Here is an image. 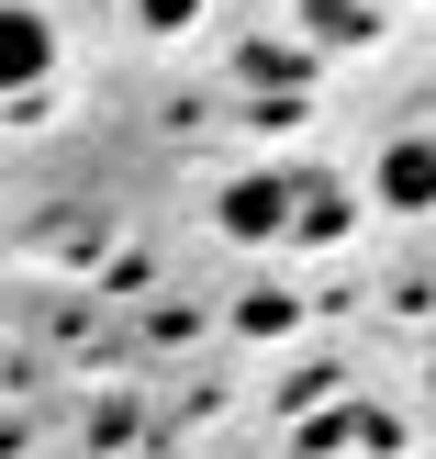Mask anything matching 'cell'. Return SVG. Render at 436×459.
Masks as SVG:
<instances>
[{
    "label": "cell",
    "instance_id": "cell-3",
    "mask_svg": "<svg viewBox=\"0 0 436 459\" xmlns=\"http://www.w3.org/2000/svg\"><path fill=\"white\" fill-rule=\"evenodd\" d=\"M380 202H392V213H425L436 202V146L425 134H403V146L380 157Z\"/></svg>",
    "mask_w": 436,
    "mask_h": 459
},
{
    "label": "cell",
    "instance_id": "cell-2",
    "mask_svg": "<svg viewBox=\"0 0 436 459\" xmlns=\"http://www.w3.org/2000/svg\"><path fill=\"white\" fill-rule=\"evenodd\" d=\"M45 67H56V22H45L34 0H12V12H0V79H12V90H45Z\"/></svg>",
    "mask_w": 436,
    "mask_h": 459
},
{
    "label": "cell",
    "instance_id": "cell-4",
    "mask_svg": "<svg viewBox=\"0 0 436 459\" xmlns=\"http://www.w3.org/2000/svg\"><path fill=\"white\" fill-rule=\"evenodd\" d=\"M146 22H157V34H168V22H191V0H146Z\"/></svg>",
    "mask_w": 436,
    "mask_h": 459
},
{
    "label": "cell",
    "instance_id": "cell-1",
    "mask_svg": "<svg viewBox=\"0 0 436 459\" xmlns=\"http://www.w3.org/2000/svg\"><path fill=\"white\" fill-rule=\"evenodd\" d=\"M291 202H303V179H280V169H269V179H235V191L213 202V224H224V236H280V224H291Z\"/></svg>",
    "mask_w": 436,
    "mask_h": 459
}]
</instances>
